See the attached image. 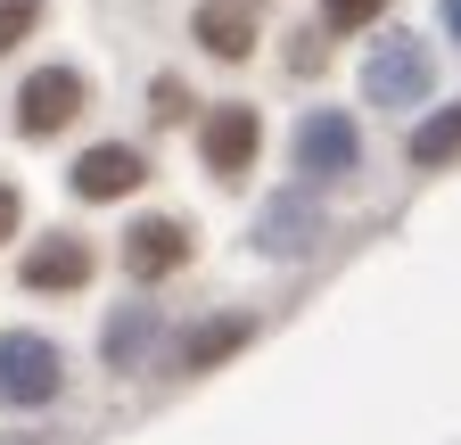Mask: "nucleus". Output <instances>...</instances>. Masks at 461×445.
I'll list each match as a JSON object with an SVG mask.
<instances>
[{
  "label": "nucleus",
  "mask_w": 461,
  "mask_h": 445,
  "mask_svg": "<svg viewBox=\"0 0 461 445\" xmlns=\"http://www.w3.org/2000/svg\"><path fill=\"white\" fill-rule=\"evenodd\" d=\"M58 387H67V355H58L41 330H9V339H0V404L33 413V404L58 396Z\"/></svg>",
  "instance_id": "nucleus-1"
},
{
  "label": "nucleus",
  "mask_w": 461,
  "mask_h": 445,
  "mask_svg": "<svg viewBox=\"0 0 461 445\" xmlns=\"http://www.w3.org/2000/svg\"><path fill=\"white\" fill-rule=\"evenodd\" d=\"M256 149H264V116L256 107H214L206 116V132H198V157H206V174H222V182H240L248 165H256Z\"/></svg>",
  "instance_id": "nucleus-5"
},
{
  "label": "nucleus",
  "mask_w": 461,
  "mask_h": 445,
  "mask_svg": "<svg viewBox=\"0 0 461 445\" xmlns=\"http://www.w3.org/2000/svg\"><path fill=\"white\" fill-rule=\"evenodd\" d=\"M83 99H91V83L75 75V67H41V75H25V91H17V132H58V124H75L83 116Z\"/></svg>",
  "instance_id": "nucleus-4"
},
{
  "label": "nucleus",
  "mask_w": 461,
  "mask_h": 445,
  "mask_svg": "<svg viewBox=\"0 0 461 445\" xmlns=\"http://www.w3.org/2000/svg\"><path fill=\"white\" fill-rule=\"evenodd\" d=\"M355 165H363V132H355V116H346V107H313V116L297 124V174L338 182V174H355Z\"/></svg>",
  "instance_id": "nucleus-3"
},
{
  "label": "nucleus",
  "mask_w": 461,
  "mask_h": 445,
  "mask_svg": "<svg viewBox=\"0 0 461 445\" xmlns=\"http://www.w3.org/2000/svg\"><path fill=\"white\" fill-rule=\"evenodd\" d=\"M182 264H190V222L140 214L124 232V272H132V281H165V272H182Z\"/></svg>",
  "instance_id": "nucleus-6"
},
{
  "label": "nucleus",
  "mask_w": 461,
  "mask_h": 445,
  "mask_svg": "<svg viewBox=\"0 0 461 445\" xmlns=\"http://www.w3.org/2000/svg\"><path fill=\"white\" fill-rule=\"evenodd\" d=\"M190 33H198V41L214 50V59H248V50H256V17L240 9V0H206Z\"/></svg>",
  "instance_id": "nucleus-10"
},
{
  "label": "nucleus",
  "mask_w": 461,
  "mask_h": 445,
  "mask_svg": "<svg viewBox=\"0 0 461 445\" xmlns=\"http://www.w3.org/2000/svg\"><path fill=\"white\" fill-rule=\"evenodd\" d=\"M140 174H149V165H140V149H124V141H99V149H83L75 157V198H124V190H140Z\"/></svg>",
  "instance_id": "nucleus-7"
},
{
  "label": "nucleus",
  "mask_w": 461,
  "mask_h": 445,
  "mask_svg": "<svg viewBox=\"0 0 461 445\" xmlns=\"http://www.w3.org/2000/svg\"><path fill=\"white\" fill-rule=\"evenodd\" d=\"M461 157V99H445L437 116L412 124V165H453Z\"/></svg>",
  "instance_id": "nucleus-13"
},
{
  "label": "nucleus",
  "mask_w": 461,
  "mask_h": 445,
  "mask_svg": "<svg viewBox=\"0 0 461 445\" xmlns=\"http://www.w3.org/2000/svg\"><path fill=\"white\" fill-rule=\"evenodd\" d=\"M445 25H453V41H461V0H445Z\"/></svg>",
  "instance_id": "nucleus-17"
},
{
  "label": "nucleus",
  "mask_w": 461,
  "mask_h": 445,
  "mask_svg": "<svg viewBox=\"0 0 461 445\" xmlns=\"http://www.w3.org/2000/svg\"><path fill=\"white\" fill-rule=\"evenodd\" d=\"M387 9V0H321V25H338V33H355V25H371Z\"/></svg>",
  "instance_id": "nucleus-15"
},
{
  "label": "nucleus",
  "mask_w": 461,
  "mask_h": 445,
  "mask_svg": "<svg viewBox=\"0 0 461 445\" xmlns=\"http://www.w3.org/2000/svg\"><path fill=\"white\" fill-rule=\"evenodd\" d=\"M429 83H437V59H429V41H412V33H387L371 50V67H363V99L371 107H420Z\"/></svg>",
  "instance_id": "nucleus-2"
},
{
  "label": "nucleus",
  "mask_w": 461,
  "mask_h": 445,
  "mask_svg": "<svg viewBox=\"0 0 461 445\" xmlns=\"http://www.w3.org/2000/svg\"><path fill=\"white\" fill-rule=\"evenodd\" d=\"M17 214H25V198H17L9 182H0V240H17Z\"/></svg>",
  "instance_id": "nucleus-16"
},
{
  "label": "nucleus",
  "mask_w": 461,
  "mask_h": 445,
  "mask_svg": "<svg viewBox=\"0 0 461 445\" xmlns=\"http://www.w3.org/2000/svg\"><path fill=\"white\" fill-rule=\"evenodd\" d=\"M149 339H157V305H124V313H115V322H107V339H99V355H107L115 371H132Z\"/></svg>",
  "instance_id": "nucleus-12"
},
{
  "label": "nucleus",
  "mask_w": 461,
  "mask_h": 445,
  "mask_svg": "<svg viewBox=\"0 0 461 445\" xmlns=\"http://www.w3.org/2000/svg\"><path fill=\"white\" fill-rule=\"evenodd\" d=\"M248 339H256V322H248V313H222V322H198L190 339H182V371H214L222 355H240Z\"/></svg>",
  "instance_id": "nucleus-11"
},
{
  "label": "nucleus",
  "mask_w": 461,
  "mask_h": 445,
  "mask_svg": "<svg viewBox=\"0 0 461 445\" xmlns=\"http://www.w3.org/2000/svg\"><path fill=\"white\" fill-rule=\"evenodd\" d=\"M91 281V248L67 240V232H50L33 256H25V289H83Z\"/></svg>",
  "instance_id": "nucleus-9"
},
{
  "label": "nucleus",
  "mask_w": 461,
  "mask_h": 445,
  "mask_svg": "<svg viewBox=\"0 0 461 445\" xmlns=\"http://www.w3.org/2000/svg\"><path fill=\"white\" fill-rule=\"evenodd\" d=\"M313 232H321V206L297 190V198H272V206H264L256 248H264V256H305V248H313Z\"/></svg>",
  "instance_id": "nucleus-8"
},
{
  "label": "nucleus",
  "mask_w": 461,
  "mask_h": 445,
  "mask_svg": "<svg viewBox=\"0 0 461 445\" xmlns=\"http://www.w3.org/2000/svg\"><path fill=\"white\" fill-rule=\"evenodd\" d=\"M0 445H50V437H0Z\"/></svg>",
  "instance_id": "nucleus-18"
},
{
  "label": "nucleus",
  "mask_w": 461,
  "mask_h": 445,
  "mask_svg": "<svg viewBox=\"0 0 461 445\" xmlns=\"http://www.w3.org/2000/svg\"><path fill=\"white\" fill-rule=\"evenodd\" d=\"M33 25H41V0H0V50H17Z\"/></svg>",
  "instance_id": "nucleus-14"
}]
</instances>
